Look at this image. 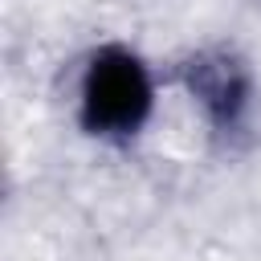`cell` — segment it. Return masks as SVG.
I'll return each mask as SVG.
<instances>
[{
  "mask_svg": "<svg viewBox=\"0 0 261 261\" xmlns=\"http://www.w3.org/2000/svg\"><path fill=\"white\" fill-rule=\"evenodd\" d=\"M155 106V86L147 65L122 49L106 45L90 57L82 73V126L98 139H130L143 130Z\"/></svg>",
  "mask_w": 261,
  "mask_h": 261,
  "instance_id": "6da1fadb",
  "label": "cell"
},
{
  "mask_svg": "<svg viewBox=\"0 0 261 261\" xmlns=\"http://www.w3.org/2000/svg\"><path fill=\"white\" fill-rule=\"evenodd\" d=\"M188 86L200 98V106L212 114L216 126H237L249 102V82L245 69L228 53H204L188 65Z\"/></svg>",
  "mask_w": 261,
  "mask_h": 261,
  "instance_id": "7a4b0ae2",
  "label": "cell"
}]
</instances>
